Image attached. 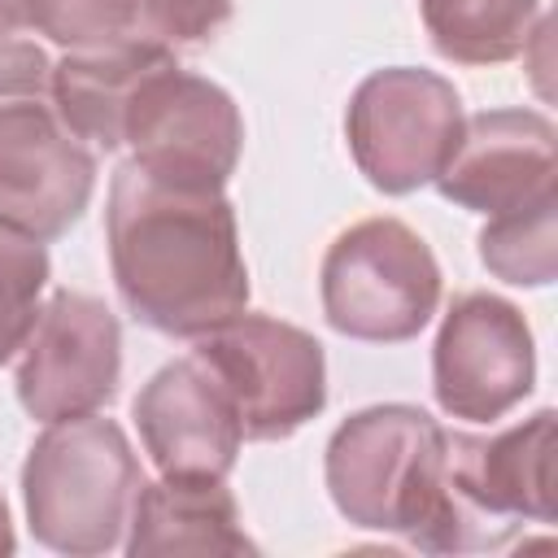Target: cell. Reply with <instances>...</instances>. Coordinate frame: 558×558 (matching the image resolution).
Wrapping results in <instances>:
<instances>
[{
  "instance_id": "cell-16",
  "label": "cell",
  "mask_w": 558,
  "mask_h": 558,
  "mask_svg": "<svg viewBox=\"0 0 558 558\" xmlns=\"http://www.w3.org/2000/svg\"><path fill=\"white\" fill-rule=\"evenodd\" d=\"M440 57L458 65H497L527 48L541 0H418Z\"/></svg>"
},
{
  "instance_id": "cell-3",
  "label": "cell",
  "mask_w": 558,
  "mask_h": 558,
  "mask_svg": "<svg viewBox=\"0 0 558 558\" xmlns=\"http://www.w3.org/2000/svg\"><path fill=\"white\" fill-rule=\"evenodd\" d=\"M31 532L57 554H105L131 523L144 488L140 462L113 418L78 414L52 423L22 471Z\"/></svg>"
},
{
  "instance_id": "cell-20",
  "label": "cell",
  "mask_w": 558,
  "mask_h": 558,
  "mask_svg": "<svg viewBox=\"0 0 558 558\" xmlns=\"http://www.w3.org/2000/svg\"><path fill=\"white\" fill-rule=\"evenodd\" d=\"M231 17V0H135L140 39L161 48H201Z\"/></svg>"
},
{
  "instance_id": "cell-19",
  "label": "cell",
  "mask_w": 558,
  "mask_h": 558,
  "mask_svg": "<svg viewBox=\"0 0 558 558\" xmlns=\"http://www.w3.org/2000/svg\"><path fill=\"white\" fill-rule=\"evenodd\" d=\"M26 26L70 48H105L131 35L135 0H26Z\"/></svg>"
},
{
  "instance_id": "cell-8",
  "label": "cell",
  "mask_w": 558,
  "mask_h": 558,
  "mask_svg": "<svg viewBox=\"0 0 558 558\" xmlns=\"http://www.w3.org/2000/svg\"><path fill=\"white\" fill-rule=\"evenodd\" d=\"M240 140L244 126L235 100L218 83L183 74L170 61L140 87L122 144H131V161L157 179L183 187H222L235 170Z\"/></svg>"
},
{
  "instance_id": "cell-9",
  "label": "cell",
  "mask_w": 558,
  "mask_h": 558,
  "mask_svg": "<svg viewBox=\"0 0 558 558\" xmlns=\"http://www.w3.org/2000/svg\"><path fill=\"white\" fill-rule=\"evenodd\" d=\"M122 336L118 318L83 292H57L35 331L22 344L17 362V401L31 418L61 423L96 414L118 392Z\"/></svg>"
},
{
  "instance_id": "cell-15",
  "label": "cell",
  "mask_w": 558,
  "mask_h": 558,
  "mask_svg": "<svg viewBox=\"0 0 558 558\" xmlns=\"http://www.w3.org/2000/svg\"><path fill=\"white\" fill-rule=\"evenodd\" d=\"M131 558L153 554H253L235 497L218 475H166L144 484L131 506Z\"/></svg>"
},
{
  "instance_id": "cell-1",
  "label": "cell",
  "mask_w": 558,
  "mask_h": 558,
  "mask_svg": "<svg viewBox=\"0 0 558 558\" xmlns=\"http://www.w3.org/2000/svg\"><path fill=\"white\" fill-rule=\"evenodd\" d=\"M105 231L118 292L144 327L201 340L244 314L248 270L222 187H183L126 161Z\"/></svg>"
},
{
  "instance_id": "cell-2",
  "label": "cell",
  "mask_w": 558,
  "mask_h": 558,
  "mask_svg": "<svg viewBox=\"0 0 558 558\" xmlns=\"http://www.w3.org/2000/svg\"><path fill=\"white\" fill-rule=\"evenodd\" d=\"M523 519H554V410L497 436L445 432L440 484L418 549H501Z\"/></svg>"
},
{
  "instance_id": "cell-12",
  "label": "cell",
  "mask_w": 558,
  "mask_h": 558,
  "mask_svg": "<svg viewBox=\"0 0 558 558\" xmlns=\"http://www.w3.org/2000/svg\"><path fill=\"white\" fill-rule=\"evenodd\" d=\"M140 440L161 475H227L244 445L231 392L192 353L161 366L135 397Z\"/></svg>"
},
{
  "instance_id": "cell-23",
  "label": "cell",
  "mask_w": 558,
  "mask_h": 558,
  "mask_svg": "<svg viewBox=\"0 0 558 558\" xmlns=\"http://www.w3.org/2000/svg\"><path fill=\"white\" fill-rule=\"evenodd\" d=\"M0 554H13V527H9V506L0 497Z\"/></svg>"
},
{
  "instance_id": "cell-13",
  "label": "cell",
  "mask_w": 558,
  "mask_h": 558,
  "mask_svg": "<svg viewBox=\"0 0 558 558\" xmlns=\"http://www.w3.org/2000/svg\"><path fill=\"white\" fill-rule=\"evenodd\" d=\"M445 201L475 214H510L554 192V126L532 109H493L462 122V140L436 174Z\"/></svg>"
},
{
  "instance_id": "cell-6",
  "label": "cell",
  "mask_w": 558,
  "mask_h": 558,
  "mask_svg": "<svg viewBox=\"0 0 558 558\" xmlns=\"http://www.w3.org/2000/svg\"><path fill=\"white\" fill-rule=\"evenodd\" d=\"M462 100L432 70L392 65L357 83L349 100V148L379 192H414L432 183L462 140Z\"/></svg>"
},
{
  "instance_id": "cell-10",
  "label": "cell",
  "mask_w": 558,
  "mask_h": 558,
  "mask_svg": "<svg viewBox=\"0 0 558 558\" xmlns=\"http://www.w3.org/2000/svg\"><path fill=\"white\" fill-rule=\"evenodd\" d=\"M536 353L523 314L488 292H466L449 305L436 353L432 388L445 414L488 423L532 392Z\"/></svg>"
},
{
  "instance_id": "cell-22",
  "label": "cell",
  "mask_w": 558,
  "mask_h": 558,
  "mask_svg": "<svg viewBox=\"0 0 558 558\" xmlns=\"http://www.w3.org/2000/svg\"><path fill=\"white\" fill-rule=\"evenodd\" d=\"M26 26V0H0V35Z\"/></svg>"
},
{
  "instance_id": "cell-7",
  "label": "cell",
  "mask_w": 558,
  "mask_h": 558,
  "mask_svg": "<svg viewBox=\"0 0 558 558\" xmlns=\"http://www.w3.org/2000/svg\"><path fill=\"white\" fill-rule=\"evenodd\" d=\"M196 357L231 392L244 440H283L327 401L323 344L292 323L235 314L201 336Z\"/></svg>"
},
{
  "instance_id": "cell-11",
  "label": "cell",
  "mask_w": 558,
  "mask_h": 558,
  "mask_svg": "<svg viewBox=\"0 0 558 558\" xmlns=\"http://www.w3.org/2000/svg\"><path fill=\"white\" fill-rule=\"evenodd\" d=\"M96 183V157L65 131L48 100L0 109V227L57 240L78 222Z\"/></svg>"
},
{
  "instance_id": "cell-18",
  "label": "cell",
  "mask_w": 558,
  "mask_h": 558,
  "mask_svg": "<svg viewBox=\"0 0 558 558\" xmlns=\"http://www.w3.org/2000/svg\"><path fill=\"white\" fill-rule=\"evenodd\" d=\"M44 283H48V257L39 240L0 227V366L35 331Z\"/></svg>"
},
{
  "instance_id": "cell-21",
  "label": "cell",
  "mask_w": 558,
  "mask_h": 558,
  "mask_svg": "<svg viewBox=\"0 0 558 558\" xmlns=\"http://www.w3.org/2000/svg\"><path fill=\"white\" fill-rule=\"evenodd\" d=\"M22 100H52V65L35 44L0 35V109Z\"/></svg>"
},
{
  "instance_id": "cell-14",
  "label": "cell",
  "mask_w": 558,
  "mask_h": 558,
  "mask_svg": "<svg viewBox=\"0 0 558 558\" xmlns=\"http://www.w3.org/2000/svg\"><path fill=\"white\" fill-rule=\"evenodd\" d=\"M170 61V48L148 39L83 48L52 65V109L74 140H87L109 153L126 140V118L140 87Z\"/></svg>"
},
{
  "instance_id": "cell-4",
  "label": "cell",
  "mask_w": 558,
  "mask_h": 558,
  "mask_svg": "<svg viewBox=\"0 0 558 558\" xmlns=\"http://www.w3.org/2000/svg\"><path fill=\"white\" fill-rule=\"evenodd\" d=\"M445 427L414 405H371L336 427L327 445V488L336 510L375 532L418 541L440 484Z\"/></svg>"
},
{
  "instance_id": "cell-5",
  "label": "cell",
  "mask_w": 558,
  "mask_h": 558,
  "mask_svg": "<svg viewBox=\"0 0 558 558\" xmlns=\"http://www.w3.org/2000/svg\"><path fill=\"white\" fill-rule=\"evenodd\" d=\"M440 301V266L423 235L397 218H366L323 257V314L353 340H410Z\"/></svg>"
},
{
  "instance_id": "cell-17",
  "label": "cell",
  "mask_w": 558,
  "mask_h": 558,
  "mask_svg": "<svg viewBox=\"0 0 558 558\" xmlns=\"http://www.w3.org/2000/svg\"><path fill=\"white\" fill-rule=\"evenodd\" d=\"M554 209H558V196H541L523 209H510V214H497L484 235H480V257L484 266L506 279V283H527V288H541L554 279V266H558V248H554Z\"/></svg>"
}]
</instances>
